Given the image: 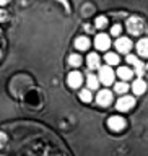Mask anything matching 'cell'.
Returning <instances> with one entry per match:
<instances>
[{"mask_svg":"<svg viewBox=\"0 0 148 156\" xmlns=\"http://www.w3.org/2000/svg\"><path fill=\"white\" fill-rule=\"evenodd\" d=\"M137 51H139L140 57H148V37L140 39L137 44Z\"/></svg>","mask_w":148,"mask_h":156,"instance_id":"11","label":"cell"},{"mask_svg":"<svg viewBox=\"0 0 148 156\" xmlns=\"http://www.w3.org/2000/svg\"><path fill=\"white\" fill-rule=\"evenodd\" d=\"M132 90H134L135 94H143L146 91V83L143 80H135L134 85H132Z\"/></svg>","mask_w":148,"mask_h":156,"instance_id":"12","label":"cell"},{"mask_svg":"<svg viewBox=\"0 0 148 156\" xmlns=\"http://www.w3.org/2000/svg\"><path fill=\"white\" fill-rule=\"evenodd\" d=\"M86 63H88V68H91V70H95V68L99 67V57H98V54H88L86 57Z\"/></svg>","mask_w":148,"mask_h":156,"instance_id":"10","label":"cell"},{"mask_svg":"<svg viewBox=\"0 0 148 156\" xmlns=\"http://www.w3.org/2000/svg\"><path fill=\"white\" fill-rule=\"evenodd\" d=\"M75 47L78 51H88V47H90V39L86 36H80L75 39Z\"/></svg>","mask_w":148,"mask_h":156,"instance_id":"9","label":"cell"},{"mask_svg":"<svg viewBox=\"0 0 148 156\" xmlns=\"http://www.w3.org/2000/svg\"><path fill=\"white\" fill-rule=\"evenodd\" d=\"M127 26V31H129L132 36H139V34H142L145 31V20L140 18V16H130L129 20H127L125 23Z\"/></svg>","mask_w":148,"mask_h":156,"instance_id":"1","label":"cell"},{"mask_svg":"<svg viewBox=\"0 0 148 156\" xmlns=\"http://www.w3.org/2000/svg\"><path fill=\"white\" fill-rule=\"evenodd\" d=\"M10 0H0V5H5V3H8Z\"/></svg>","mask_w":148,"mask_h":156,"instance_id":"26","label":"cell"},{"mask_svg":"<svg viewBox=\"0 0 148 156\" xmlns=\"http://www.w3.org/2000/svg\"><path fill=\"white\" fill-rule=\"evenodd\" d=\"M134 67H135V72H137V75L139 76H142L143 75V72H145V65L142 63L140 60H137L135 63H134Z\"/></svg>","mask_w":148,"mask_h":156,"instance_id":"20","label":"cell"},{"mask_svg":"<svg viewBox=\"0 0 148 156\" xmlns=\"http://www.w3.org/2000/svg\"><path fill=\"white\" fill-rule=\"evenodd\" d=\"M67 83L70 88H80L83 83V75L80 72H70L67 76Z\"/></svg>","mask_w":148,"mask_h":156,"instance_id":"6","label":"cell"},{"mask_svg":"<svg viewBox=\"0 0 148 156\" xmlns=\"http://www.w3.org/2000/svg\"><path fill=\"white\" fill-rule=\"evenodd\" d=\"M116 49L119 52L122 54H127V52H130V49H132V41L129 37H119L116 41Z\"/></svg>","mask_w":148,"mask_h":156,"instance_id":"8","label":"cell"},{"mask_svg":"<svg viewBox=\"0 0 148 156\" xmlns=\"http://www.w3.org/2000/svg\"><path fill=\"white\" fill-rule=\"evenodd\" d=\"M114 90L116 93H119V94H124V93L129 91V85H127L125 81H122V83H117V85L114 86Z\"/></svg>","mask_w":148,"mask_h":156,"instance_id":"18","label":"cell"},{"mask_svg":"<svg viewBox=\"0 0 148 156\" xmlns=\"http://www.w3.org/2000/svg\"><path fill=\"white\" fill-rule=\"evenodd\" d=\"M146 70H148V63H146Z\"/></svg>","mask_w":148,"mask_h":156,"instance_id":"28","label":"cell"},{"mask_svg":"<svg viewBox=\"0 0 148 156\" xmlns=\"http://www.w3.org/2000/svg\"><path fill=\"white\" fill-rule=\"evenodd\" d=\"M0 57H2V51H0Z\"/></svg>","mask_w":148,"mask_h":156,"instance_id":"27","label":"cell"},{"mask_svg":"<svg viewBox=\"0 0 148 156\" xmlns=\"http://www.w3.org/2000/svg\"><path fill=\"white\" fill-rule=\"evenodd\" d=\"M91 26H90V24H85V31H88V33H91Z\"/></svg>","mask_w":148,"mask_h":156,"instance_id":"25","label":"cell"},{"mask_svg":"<svg viewBox=\"0 0 148 156\" xmlns=\"http://www.w3.org/2000/svg\"><path fill=\"white\" fill-rule=\"evenodd\" d=\"M117 75H119V78H122V80H130L132 75H134V72L130 70L129 67H119V70H117Z\"/></svg>","mask_w":148,"mask_h":156,"instance_id":"13","label":"cell"},{"mask_svg":"<svg viewBox=\"0 0 148 156\" xmlns=\"http://www.w3.org/2000/svg\"><path fill=\"white\" fill-rule=\"evenodd\" d=\"M121 31H122L121 24H114V26L111 28V34H112V36H119V34H121Z\"/></svg>","mask_w":148,"mask_h":156,"instance_id":"21","label":"cell"},{"mask_svg":"<svg viewBox=\"0 0 148 156\" xmlns=\"http://www.w3.org/2000/svg\"><path fill=\"white\" fill-rule=\"evenodd\" d=\"M95 24H96V28L104 29V28L107 26V18H106V16H98L96 21H95Z\"/></svg>","mask_w":148,"mask_h":156,"instance_id":"19","label":"cell"},{"mask_svg":"<svg viewBox=\"0 0 148 156\" xmlns=\"http://www.w3.org/2000/svg\"><path fill=\"white\" fill-rule=\"evenodd\" d=\"M96 102L99 106H109L111 102H112V93L109 90H101L99 93H98V96H96Z\"/></svg>","mask_w":148,"mask_h":156,"instance_id":"7","label":"cell"},{"mask_svg":"<svg viewBox=\"0 0 148 156\" xmlns=\"http://www.w3.org/2000/svg\"><path fill=\"white\" fill-rule=\"evenodd\" d=\"M81 62H83V58L80 54H72V55H68V65L70 67H80L81 65Z\"/></svg>","mask_w":148,"mask_h":156,"instance_id":"14","label":"cell"},{"mask_svg":"<svg viewBox=\"0 0 148 156\" xmlns=\"http://www.w3.org/2000/svg\"><path fill=\"white\" fill-rule=\"evenodd\" d=\"M107 127H109L112 132H121V130H124V127H125L124 117H121V115H112V117H109V120H107Z\"/></svg>","mask_w":148,"mask_h":156,"instance_id":"3","label":"cell"},{"mask_svg":"<svg viewBox=\"0 0 148 156\" xmlns=\"http://www.w3.org/2000/svg\"><path fill=\"white\" fill-rule=\"evenodd\" d=\"M134 106H135V99L132 96H122L116 104V107L119 111H130Z\"/></svg>","mask_w":148,"mask_h":156,"instance_id":"5","label":"cell"},{"mask_svg":"<svg viewBox=\"0 0 148 156\" xmlns=\"http://www.w3.org/2000/svg\"><path fill=\"white\" fill-rule=\"evenodd\" d=\"M95 46L98 51H107L111 46V39L107 34H98V36L95 37Z\"/></svg>","mask_w":148,"mask_h":156,"instance_id":"4","label":"cell"},{"mask_svg":"<svg viewBox=\"0 0 148 156\" xmlns=\"http://www.w3.org/2000/svg\"><path fill=\"white\" fill-rule=\"evenodd\" d=\"M137 60H139V58H137L135 55H127V62H129V63H132V65H134V63H135Z\"/></svg>","mask_w":148,"mask_h":156,"instance_id":"24","label":"cell"},{"mask_svg":"<svg viewBox=\"0 0 148 156\" xmlns=\"http://www.w3.org/2000/svg\"><path fill=\"white\" fill-rule=\"evenodd\" d=\"M80 99H81L83 102H90V101L93 99L91 91L88 90V88H86V90H81V91H80Z\"/></svg>","mask_w":148,"mask_h":156,"instance_id":"17","label":"cell"},{"mask_svg":"<svg viewBox=\"0 0 148 156\" xmlns=\"http://www.w3.org/2000/svg\"><path fill=\"white\" fill-rule=\"evenodd\" d=\"M86 83H88V88L90 90H96L98 88V85H99V80H98V76H95V75H88V78H86Z\"/></svg>","mask_w":148,"mask_h":156,"instance_id":"15","label":"cell"},{"mask_svg":"<svg viewBox=\"0 0 148 156\" xmlns=\"http://www.w3.org/2000/svg\"><path fill=\"white\" fill-rule=\"evenodd\" d=\"M5 143H7V135H5L3 132H0V148H2Z\"/></svg>","mask_w":148,"mask_h":156,"instance_id":"22","label":"cell"},{"mask_svg":"<svg viewBox=\"0 0 148 156\" xmlns=\"http://www.w3.org/2000/svg\"><path fill=\"white\" fill-rule=\"evenodd\" d=\"M7 18H8V15L5 10H0V21H7Z\"/></svg>","mask_w":148,"mask_h":156,"instance_id":"23","label":"cell"},{"mask_svg":"<svg viewBox=\"0 0 148 156\" xmlns=\"http://www.w3.org/2000/svg\"><path fill=\"white\" fill-rule=\"evenodd\" d=\"M98 78H99L101 83H104V85H112V83H114V72H112V68L109 65L101 67L99 68V76Z\"/></svg>","mask_w":148,"mask_h":156,"instance_id":"2","label":"cell"},{"mask_svg":"<svg viewBox=\"0 0 148 156\" xmlns=\"http://www.w3.org/2000/svg\"><path fill=\"white\" fill-rule=\"evenodd\" d=\"M106 62H107V65H117V63H119V55L114 52H107L106 54Z\"/></svg>","mask_w":148,"mask_h":156,"instance_id":"16","label":"cell"}]
</instances>
